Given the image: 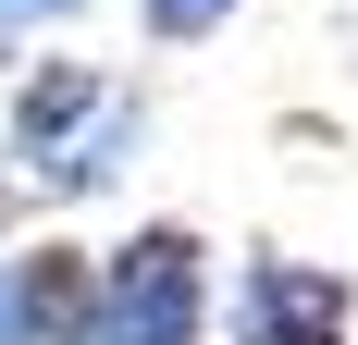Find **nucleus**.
<instances>
[{
  "mask_svg": "<svg viewBox=\"0 0 358 345\" xmlns=\"http://www.w3.org/2000/svg\"><path fill=\"white\" fill-rule=\"evenodd\" d=\"M136 148H148V99L124 74L74 62V50H37V62L13 74V99H0V185H25L37 210L124 185Z\"/></svg>",
  "mask_w": 358,
  "mask_h": 345,
  "instance_id": "f257e3e1",
  "label": "nucleus"
},
{
  "mask_svg": "<svg viewBox=\"0 0 358 345\" xmlns=\"http://www.w3.org/2000/svg\"><path fill=\"white\" fill-rule=\"evenodd\" d=\"M87 345H222L210 247L185 222H136L124 247H99V333Z\"/></svg>",
  "mask_w": 358,
  "mask_h": 345,
  "instance_id": "f03ea898",
  "label": "nucleus"
},
{
  "mask_svg": "<svg viewBox=\"0 0 358 345\" xmlns=\"http://www.w3.org/2000/svg\"><path fill=\"white\" fill-rule=\"evenodd\" d=\"M222 345H358V284L285 247H248L222 284Z\"/></svg>",
  "mask_w": 358,
  "mask_h": 345,
  "instance_id": "7ed1b4c3",
  "label": "nucleus"
},
{
  "mask_svg": "<svg viewBox=\"0 0 358 345\" xmlns=\"http://www.w3.org/2000/svg\"><path fill=\"white\" fill-rule=\"evenodd\" d=\"M99 333V259L87 247H0V345H87Z\"/></svg>",
  "mask_w": 358,
  "mask_h": 345,
  "instance_id": "20e7f679",
  "label": "nucleus"
},
{
  "mask_svg": "<svg viewBox=\"0 0 358 345\" xmlns=\"http://www.w3.org/2000/svg\"><path fill=\"white\" fill-rule=\"evenodd\" d=\"M248 0H136V25L161 37V50H185V37H210V25H235Z\"/></svg>",
  "mask_w": 358,
  "mask_h": 345,
  "instance_id": "39448f33",
  "label": "nucleus"
},
{
  "mask_svg": "<svg viewBox=\"0 0 358 345\" xmlns=\"http://www.w3.org/2000/svg\"><path fill=\"white\" fill-rule=\"evenodd\" d=\"M87 0H0V50H37V25H74Z\"/></svg>",
  "mask_w": 358,
  "mask_h": 345,
  "instance_id": "423d86ee",
  "label": "nucleus"
}]
</instances>
